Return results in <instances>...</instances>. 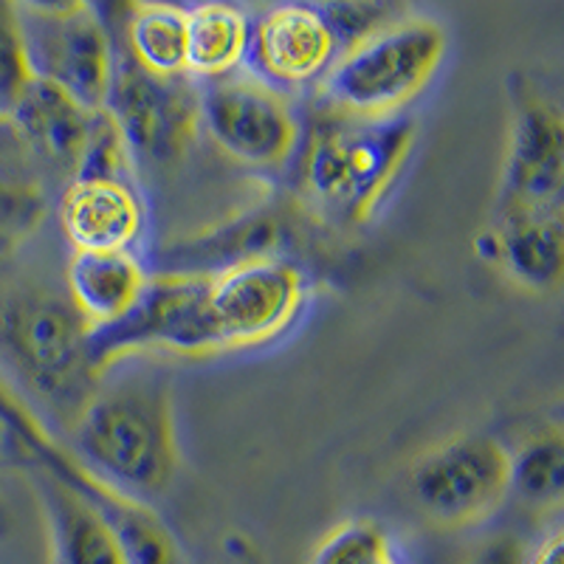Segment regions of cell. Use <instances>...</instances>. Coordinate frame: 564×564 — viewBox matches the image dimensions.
<instances>
[{
	"label": "cell",
	"instance_id": "obj_1",
	"mask_svg": "<svg viewBox=\"0 0 564 564\" xmlns=\"http://www.w3.org/2000/svg\"><path fill=\"white\" fill-rule=\"evenodd\" d=\"M74 446L99 480L130 500L159 497L178 471L167 381L139 372L97 387L74 421Z\"/></svg>",
	"mask_w": 564,
	"mask_h": 564
},
{
	"label": "cell",
	"instance_id": "obj_2",
	"mask_svg": "<svg viewBox=\"0 0 564 564\" xmlns=\"http://www.w3.org/2000/svg\"><path fill=\"white\" fill-rule=\"evenodd\" d=\"M412 141L415 122L406 116L322 128L302 159L305 195L327 215L361 224L401 173Z\"/></svg>",
	"mask_w": 564,
	"mask_h": 564
},
{
	"label": "cell",
	"instance_id": "obj_3",
	"mask_svg": "<svg viewBox=\"0 0 564 564\" xmlns=\"http://www.w3.org/2000/svg\"><path fill=\"white\" fill-rule=\"evenodd\" d=\"M90 325L68 300L23 294L9 302L0 319V345L26 381L54 412L77 421L97 390L90 361Z\"/></svg>",
	"mask_w": 564,
	"mask_h": 564
},
{
	"label": "cell",
	"instance_id": "obj_4",
	"mask_svg": "<svg viewBox=\"0 0 564 564\" xmlns=\"http://www.w3.org/2000/svg\"><path fill=\"white\" fill-rule=\"evenodd\" d=\"M446 54V32L435 20H395L350 45L330 65L325 97L356 119H384L415 99Z\"/></svg>",
	"mask_w": 564,
	"mask_h": 564
},
{
	"label": "cell",
	"instance_id": "obj_5",
	"mask_svg": "<svg viewBox=\"0 0 564 564\" xmlns=\"http://www.w3.org/2000/svg\"><path fill=\"white\" fill-rule=\"evenodd\" d=\"M29 70L88 110H105L113 43L90 3H14Z\"/></svg>",
	"mask_w": 564,
	"mask_h": 564
},
{
	"label": "cell",
	"instance_id": "obj_6",
	"mask_svg": "<svg viewBox=\"0 0 564 564\" xmlns=\"http://www.w3.org/2000/svg\"><path fill=\"white\" fill-rule=\"evenodd\" d=\"M0 421L7 423L9 437L20 452H26L32 466L57 477L63 486L102 513L119 536L128 564H178L173 536L161 525L159 517L144 502L130 500L122 491L99 480L83 460L54 443V437L43 430V423L7 387H0Z\"/></svg>",
	"mask_w": 564,
	"mask_h": 564
},
{
	"label": "cell",
	"instance_id": "obj_7",
	"mask_svg": "<svg viewBox=\"0 0 564 564\" xmlns=\"http://www.w3.org/2000/svg\"><path fill=\"white\" fill-rule=\"evenodd\" d=\"M88 347L97 372L128 352L150 347L189 359L224 350L206 311V274L161 271L148 276L139 305L122 322L90 330Z\"/></svg>",
	"mask_w": 564,
	"mask_h": 564
},
{
	"label": "cell",
	"instance_id": "obj_8",
	"mask_svg": "<svg viewBox=\"0 0 564 564\" xmlns=\"http://www.w3.org/2000/svg\"><path fill=\"white\" fill-rule=\"evenodd\" d=\"M105 110L122 133L130 159L148 167H173L200 130V102L186 74L155 77L130 57L116 59Z\"/></svg>",
	"mask_w": 564,
	"mask_h": 564
},
{
	"label": "cell",
	"instance_id": "obj_9",
	"mask_svg": "<svg viewBox=\"0 0 564 564\" xmlns=\"http://www.w3.org/2000/svg\"><path fill=\"white\" fill-rule=\"evenodd\" d=\"M302 274L280 257L251 254L206 274V311L220 347L274 339L302 305Z\"/></svg>",
	"mask_w": 564,
	"mask_h": 564
},
{
	"label": "cell",
	"instance_id": "obj_10",
	"mask_svg": "<svg viewBox=\"0 0 564 564\" xmlns=\"http://www.w3.org/2000/svg\"><path fill=\"white\" fill-rule=\"evenodd\" d=\"M511 455L488 435H463L417 457L410 488L426 517L441 525L482 520L508 494Z\"/></svg>",
	"mask_w": 564,
	"mask_h": 564
},
{
	"label": "cell",
	"instance_id": "obj_11",
	"mask_svg": "<svg viewBox=\"0 0 564 564\" xmlns=\"http://www.w3.org/2000/svg\"><path fill=\"white\" fill-rule=\"evenodd\" d=\"M200 124L231 159L280 167L291 159L300 128L289 102L260 77L209 79L198 90Z\"/></svg>",
	"mask_w": 564,
	"mask_h": 564
},
{
	"label": "cell",
	"instance_id": "obj_12",
	"mask_svg": "<svg viewBox=\"0 0 564 564\" xmlns=\"http://www.w3.org/2000/svg\"><path fill=\"white\" fill-rule=\"evenodd\" d=\"M513 90L511 148L502 175V218L517 212L556 209L564 178L562 113L545 97L531 94L525 83Z\"/></svg>",
	"mask_w": 564,
	"mask_h": 564
},
{
	"label": "cell",
	"instance_id": "obj_13",
	"mask_svg": "<svg viewBox=\"0 0 564 564\" xmlns=\"http://www.w3.org/2000/svg\"><path fill=\"white\" fill-rule=\"evenodd\" d=\"M336 52L339 43L327 20L308 3L269 9L251 29V63L269 85L311 83L336 63Z\"/></svg>",
	"mask_w": 564,
	"mask_h": 564
},
{
	"label": "cell",
	"instance_id": "obj_14",
	"mask_svg": "<svg viewBox=\"0 0 564 564\" xmlns=\"http://www.w3.org/2000/svg\"><path fill=\"white\" fill-rule=\"evenodd\" d=\"M59 224L74 251H130L144 231V206L128 178H70Z\"/></svg>",
	"mask_w": 564,
	"mask_h": 564
},
{
	"label": "cell",
	"instance_id": "obj_15",
	"mask_svg": "<svg viewBox=\"0 0 564 564\" xmlns=\"http://www.w3.org/2000/svg\"><path fill=\"white\" fill-rule=\"evenodd\" d=\"M70 305L90 330L122 322L139 305L148 271L133 251H74L68 260Z\"/></svg>",
	"mask_w": 564,
	"mask_h": 564
},
{
	"label": "cell",
	"instance_id": "obj_16",
	"mask_svg": "<svg viewBox=\"0 0 564 564\" xmlns=\"http://www.w3.org/2000/svg\"><path fill=\"white\" fill-rule=\"evenodd\" d=\"M94 113L97 110L83 108L65 90L32 77L9 119L18 133L37 150V155L74 178L85 153Z\"/></svg>",
	"mask_w": 564,
	"mask_h": 564
},
{
	"label": "cell",
	"instance_id": "obj_17",
	"mask_svg": "<svg viewBox=\"0 0 564 564\" xmlns=\"http://www.w3.org/2000/svg\"><path fill=\"white\" fill-rule=\"evenodd\" d=\"M32 468L52 533L54 564H128L119 536L102 513L54 475Z\"/></svg>",
	"mask_w": 564,
	"mask_h": 564
},
{
	"label": "cell",
	"instance_id": "obj_18",
	"mask_svg": "<svg viewBox=\"0 0 564 564\" xmlns=\"http://www.w3.org/2000/svg\"><path fill=\"white\" fill-rule=\"evenodd\" d=\"M497 257L528 289H556L564 265V231L556 209L506 215L497 235Z\"/></svg>",
	"mask_w": 564,
	"mask_h": 564
},
{
	"label": "cell",
	"instance_id": "obj_19",
	"mask_svg": "<svg viewBox=\"0 0 564 564\" xmlns=\"http://www.w3.org/2000/svg\"><path fill=\"white\" fill-rule=\"evenodd\" d=\"M251 23L231 3H200L186 9V74L209 79L229 77L249 57Z\"/></svg>",
	"mask_w": 564,
	"mask_h": 564
},
{
	"label": "cell",
	"instance_id": "obj_20",
	"mask_svg": "<svg viewBox=\"0 0 564 564\" xmlns=\"http://www.w3.org/2000/svg\"><path fill=\"white\" fill-rule=\"evenodd\" d=\"M130 59L155 77L186 74V9L175 3H135L128 18Z\"/></svg>",
	"mask_w": 564,
	"mask_h": 564
},
{
	"label": "cell",
	"instance_id": "obj_21",
	"mask_svg": "<svg viewBox=\"0 0 564 564\" xmlns=\"http://www.w3.org/2000/svg\"><path fill=\"white\" fill-rule=\"evenodd\" d=\"M564 488V443L558 432H542L528 441L520 455L511 457L508 491H517L533 506L562 500Z\"/></svg>",
	"mask_w": 564,
	"mask_h": 564
},
{
	"label": "cell",
	"instance_id": "obj_22",
	"mask_svg": "<svg viewBox=\"0 0 564 564\" xmlns=\"http://www.w3.org/2000/svg\"><path fill=\"white\" fill-rule=\"evenodd\" d=\"M311 564H401L390 536L372 520H350L316 545Z\"/></svg>",
	"mask_w": 564,
	"mask_h": 564
},
{
	"label": "cell",
	"instance_id": "obj_23",
	"mask_svg": "<svg viewBox=\"0 0 564 564\" xmlns=\"http://www.w3.org/2000/svg\"><path fill=\"white\" fill-rule=\"evenodd\" d=\"M32 83L23 34H20L14 3L0 0V116L9 119L23 90Z\"/></svg>",
	"mask_w": 564,
	"mask_h": 564
},
{
	"label": "cell",
	"instance_id": "obj_24",
	"mask_svg": "<svg viewBox=\"0 0 564 564\" xmlns=\"http://www.w3.org/2000/svg\"><path fill=\"white\" fill-rule=\"evenodd\" d=\"M130 164L133 159L116 122L108 110H97L74 178H124Z\"/></svg>",
	"mask_w": 564,
	"mask_h": 564
},
{
	"label": "cell",
	"instance_id": "obj_25",
	"mask_svg": "<svg viewBox=\"0 0 564 564\" xmlns=\"http://www.w3.org/2000/svg\"><path fill=\"white\" fill-rule=\"evenodd\" d=\"M45 200L34 184L0 178V251L26 240L43 220Z\"/></svg>",
	"mask_w": 564,
	"mask_h": 564
},
{
	"label": "cell",
	"instance_id": "obj_26",
	"mask_svg": "<svg viewBox=\"0 0 564 564\" xmlns=\"http://www.w3.org/2000/svg\"><path fill=\"white\" fill-rule=\"evenodd\" d=\"M319 12L334 32L336 43L345 48L372 37L398 20V7H390V3H325Z\"/></svg>",
	"mask_w": 564,
	"mask_h": 564
},
{
	"label": "cell",
	"instance_id": "obj_27",
	"mask_svg": "<svg viewBox=\"0 0 564 564\" xmlns=\"http://www.w3.org/2000/svg\"><path fill=\"white\" fill-rule=\"evenodd\" d=\"M468 564H525V551L513 536H500L482 545Z\"/></svg>",
	"mask_w": 564,
	"mask_h": 564
},
{
	"label": "cell",
	"instance_id": "obj_28",
	"mask_svg": "<svg viewBox=\"0 0 564 564\" xmlns=\"http://www.w3.org/2000/svg\"><path fill=\"white\" fill-rule=\"evenodd\" d=\"M525 564H564V539L562 533H553L545 545L539 547L536 556Z\"/></svg>",
	"mask_w": 564,
	"mask_h": 564
}]
</instances>
